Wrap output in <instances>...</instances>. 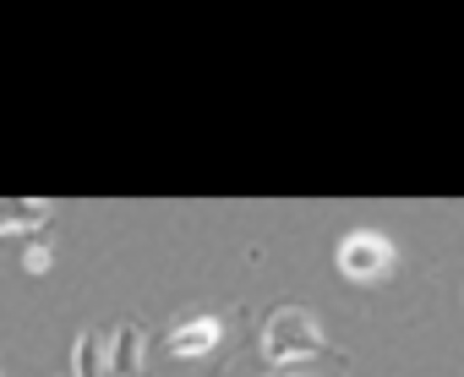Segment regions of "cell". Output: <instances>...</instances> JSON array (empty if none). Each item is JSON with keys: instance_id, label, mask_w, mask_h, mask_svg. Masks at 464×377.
<instances>
[{"instance_id": "2", "label": "cell", "mask_w": 464, "mask_h": 377, "mask_svg": "<svg viewBox=\"0 0 464 377\" xmlns=\"http://www.w3.org/2000/svg\"><path fill=\"white\" fill-rule=\"evenodd\" d=\"M334 263H339L344 279H355V285H377V279L393 268V246H388L377 230H350V236L339 241Z\"/></svg>"}, {"instance_id": "5", "label": "cell", "mask_w": 464, "mask_h": 377, "mask_svg": "<svg viewBox=\"0 0 464 377\" xmlns=\"http://www.w3.org/2000/svg\"><path fill=\"white\" fill-rule=\"evenodd\" d=\"M218 339H224V323H218V317H191V323H180V328L169 334V355L197 361V355H208Z\"/></svg>"}, {"instance_id": "7", "label": "cell", "mask_w": 464, "mask_h": 377, "mask_svg": "<svg viewBox=\"0 0 464 377\" xmlns=\"http://www.w3.org/2000/svg\"><path fill=\"white\" fill-rule=\"evenodd\" d=\"M50 263H55V252H50L44 241H34V246L23 252V268H28V274H50Z\"/></svg>"}, {"instance_id": "6", "label": "cell", "mask_w": 464, "mask_h": 377, "mask_svg": "<svg viewBox=\"0 0 464 377\" xmlns=\"http://www.w3.org/2000/svg\"><path fill=\"white\" fill-rule=\"evenodd\" d=\"M72 377H110V334L88 328L72 344Z\"/></svg>"}, {"instance_id": "1", "label": "cell", "mask_w": 464, "mask_h": 377, "mask_svg": "<svg viewBox=\"0 0 464 377\" xmlns=\"http://www.w3.org/2000/svg\"><path fill=\"white\" fill-rule=\"evenodd\" d=\"M323 350V323L306 306H279L263 323V361L268 366H301Z\"/></svg>"}, {"instance_id": "3", "label": "cell", "mask_w": 464, "mask_h": 377, "mask_svg": "<svg viewBox=\"0 0 464 377\" xmlns=\"http://www.w3.org/2000/svg\"><path fill=\"white\" fill-rule=\"evenodd\" d=\"M55 214V203L44 198H0V236H28V230H44Z\"/></svg>"}, {"instance_id": "4", "label": "cell", "mask_w": 464, "mask_h": 377, "mask_svg": "<svg viewBox=\"0 0 464 377\" xmlns=\"http://www.w3.org/2000/svg\"><path fill=\"white\" fill-rule=\"evenodd\" d=\"M142 355H148V334L137 323H121L110 334V377H142Z\"/></svg>"}]
</instances>
